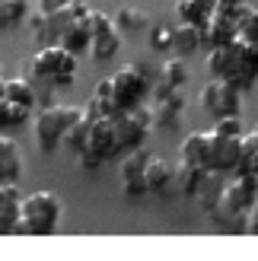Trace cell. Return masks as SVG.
I'll list each match as a JSON object with an SVG mask.
<instances>
[{"instance_id": "3", "label": "cell", "mask_w": 258, "mask_h": 261, "mask_svg": "<svg viewBox=\"0 0 258 261\" xmlns=\"http://www.w3.org/2000/svg\"><path fill=\"white\" fill-rule=\"evenodd\" d=\"M80 118H83V109H76V106H58V102L45 106L42 112L35 115V121H32L38 150H42L45 156H51L55 150H61L67 130L80 121Z\"/></svg>"}, {"instance_id": "32", "label": "cell", "mask_w": 258, "mask_h": 261, "mask_svg": "<svg viewBox=\"0 0 258 261\" xmlns=\"http://www.w3.org/2000/svg\"><path fill=\"white\" fill-rule=\"evenodd\" d=\"M246 232H255V236H258V201L252 204V211L246 214Z\"/></svg>"}, {"instance_id": "29", "label": "cell", "mask_w": 258, "mask_h": 261, "mask_svg": "<svg viewBox=\"0 0 258 261\" xmlns=\"http://www.w3.org/2000/svg\"><path fill=\"white\" fill-rule=\"evenodd\" d=\"M150 45H153V51H169L172 48V25H157L150 32Z\"/></svg>"}, {"instance_id": "22", "label": "cell", "mask_w": 258, "mask_h": 261, "mask_svg": "<svg viewBox=\"0 0 258 261\" xmlns=\"http://www.w3.org/2000/svg\"><path fill=\"white\" fill-rule=\"evenodd\" d=\"M233 67H236V61H233V51H229V45L211 48V51H208V73H211V76L229 80V76H233Z\"/></svg>"}, {"instance_id": "26", "label": "cell", "mask_w": 258, "mask_h": 261, "mask_svg": "<svg viewBox=\"0 0 258 261\" xmlns=\"http://www.w3.org/2000/svg\"><path fill=\"white\" fill-rule=\"evenodd\" d=\"M160 80L172 83L175 89H182V86H185V80H188V67L182 64V55H178V58H169V61H163V64H160Z\"/></svg>"}, {"instance_id": "27", "label": "cell", "mask_w": 258, "mask_h": 261, "mask_svg": "<svg viewBox=\"0 0 258 261\" xmlns=\"http://www.w3.org/2000/svg\"><path fill=\"white\" fill-rule=\"evenodd\" d=\"M89 130H93V121L89 118H80L70 130H67V137H64V147H70L73 153H80L86 147V140H89Z\"/></svg>"}, {"instance_id": "30", "label": "cell", "mask_w": 258, "mask_h": 261, "mask_svg": "<svg viewBox=\"0 0 258 261\" xmlns=\"http://www.w3.org/2000/svg\"><path fill=\"white\" fill-rule=\"evenodd\" d=\"M239 35L249 38V42H258V10H255V7H249V13L242 16V22H239Z\"/></svg>"}, {"instance_id": "10", "label": "cell", "mask_w": 258, "mask_h": 261, "mask_svg": "<svg viewBox=\"0 0 258 261\" xmlns=\"http://www.w3.org/2000/svg\"><path fill=\"white\" fill-rule=\"evenodd\" d=\"M22 198H25V194L19 191L16 181L0 185V236L16 232V226H19V211H22Z\"/></svg>"}, {"instance_id": "7", "label": "cell", "mask_w": 258, "mask_h": 261, "mask_svg": "<svg viewBox=\"0 0 258 261\" xmlns=\"http://www.w3.org/2000/svg\"><path fill=\"white\" fill-rule=\"evenodd\" d=\"M147 163H150V153L144 147H137L124 156L121 163V188L127 198H144L150 194V185H147Z\"/></svg>"}, {"instance_id": "13", "label": "cell", "mask_w": 258, "mask_h": 261, "mask_svg": "<svg viewBox=\"0 0 258 261\" xmlns=\"http://www.w3.org/2000/svg\"><path fill=\"white\" fill-rule=\"evenodd\" d=\"M22 175V156H19V143L13 137H0V185L19 181Z\"/></svg>"}, {"instance_id": "5", "label": "cell", "mask_w": 258, "mask_h": 261, "mask_svg": "<svg viewBox=\"0 0 258 261\" xmlns=\"http://www.w3.org/2000/svg\"><path fill=\"white\" fill-rule=\"evenodd\" d=\"M76 67H80V55L67 51L64 45H45V48H38L35 58H32V73L38 80L58 86V89L73 86Z\"/></svg>"}, {"instance_id": "16", "label": "cell", "mask_w": 258, "mask_h": 261, "mask_svg": "<svg viewBox=\"0 0 258 261\" xmlns=\"http://www.w3.org/2000/svg\"><path fill=\"white\" fill-rule=\"evenodd\" d=\"M211 169H201V166H191V163H182L175 172V181H178V191L185 198H198L201 188H204V178H208Z\"/></svg>"}, {"instance_id": "21", "label": "cell", "mask_w": 258, "mask_h": 261, "mask_svg": "<svg viewBox=\"0 0 258 261\" xmlns=\"http://www.w3.org/2000/svg\"><path fill=\"white\" fill-rule=\"evenodd\" d=\"M172 178H175V169L166 163L163 156H150V163H147V185H150V191L169 188Z\"/></svg>"}, {"instance_id": "34", "label": "cell", "mask_w": 258, "mask_h": 261, "mask_svg": "<svg viewBox=\"0 0 258 261\" xmlns=\"http://www.w3.org/2000/svg\"><path fill=\"white\" fill-rule=\"evenodd\" d=\"M220 7H226V4H249V0H217Z\"/></svg>"}, {"instance_id": "2", "label": "cell", "mask_w": 258, "mask_h": 261, "mask_svg": "<svg viewBox=\"0 0 258 261\" xmlns=\"http://www.w3.org/2000/svg\"><path fill=\"white\" fill-rule=\"evenodd\" d=\"M64 204L55 191H32L22 198V211H19V226L16 232H25V236H55L58 223H61Z\"/></svg>"}, {"instance_id": "19", "label": "cell", "mask_w": 258, "mask_h": 261, "mask_svg": "<svg viewBox=\"0 0 258 261\" xmlns=\"http://www.w3.org/2000/svg\"><path fill=\"white\" fill-rule=\"evenodd\" d=\"M61 45L73 51V55H89V48H93V32H89L86 22H70L67 32L61 35Z\"/></svg>"}, {"instance_id": "1", "label": "cell", "mask_w": 258, "mask_h": 261, "mask_svg": "<svg viewBox=\"0 0 258 261\" xmlns=\"http://www.w3.org/2000/svg\"><path fill=\"white\" fill-rule=\"evenodd\" d=\"M160 80V67H150L147 61L124 64L112 73V102L115 112H134L140 102H147L153 83Z\"/></svg>"}, {"instance_id": "33", "label": "cell", "mask_w": 258, "mask_h": 261, "mask_svg": "<svg viewBox=\"0 0 258 261\" xmlns=\"http://www.w3.org/2000/svg\"><path fill=\"white\" fill-rule=\"evenodd\" d=\"M0 99H7V80L0 76Z\"/></svg>"}, {"instance_id": "28", "label": "cell", "mask_w": 258, "mask_h": 261, "mask_svg": "<svg viewBox=\"0 0 258 261\" xmlns=\"http://www.w3.org/2000/svg\"><path fill=\"white\" fill-rule=\"evenodd\" d=\"M214 130H217V134H223V137H242V134H246L239 115H223V118H217Z\"/></svg>"}, {"instance_id": "15", "label": "cell", "mask_w": 258, "mask_h": 261, "mask_svg": "<svg viewBox=\"0 0 258 261\" xmlns=\"http://www.w3.org/2000/svg\"><path fill=\"white\" fill-rule=\"evenodd\" d=\"M217 0H178L175 4V16L182 22H198V25H208V19L217 13Z\"/></svg>"}, {"instance_id": "18", "label": "cell", "mask_w": 258, "mask_h": 261, "mask_svg": "<svg viewBox=\"0 0 258 261\" xmlns=\"http://www.w3.org/2000/svg\"><path fill=\"white\" fill-rule=\"evenodd\" d=\"M153 106H157V127H172L178 118H182V112H185V96L175 89L172 96L157 99Z\"/></svg>"}, {"instance_id": "11", "label": "cell", "mask_w": 258, "mask_h": 261, "mask_svg": "<svg viewBox=\"0 0 258 261\" xmlns=\"http://www.w3.org/2000/svg\"><path fill=\"white\" fill-rule=\"evenodd\" d=\"M204 35H208V45L211 48L233 45V38H239V22L229 16V13H223L220 7H217V13L208 19V25H204Z\"/></svg>"}, {"instance_id": "12", "label": "cell", "mask_w": 258, "mask_h": 261, "mask_svg": "<svg viewBox=\"0 0 258 261\" xmlns=\"http://www.w3.org/2000/svg\"><path fill=\"white\" fill-rule=\"evenodd\" d=\"M178 150H182V163L211 169V130H191Z\"/></svg>"}, {"instance_id": "20", "label": "cell", "mask_w": 258, "mask_h": 261, "mask_svg": "<svg viewBox=\"0 0 258 261\" xmlns=\"http://www.w3.org/2000/svg\"><path fill=\"white\" fill-rule=\"evenodd\" d=\"M29 0H0V29H16L19 22L29 19Z\"/></svg>"}, {"instance_id": "6", "label": "cell", "mask_w": 258, "mask_h": 261, "mask_svg": "<svg viewBox=\"0 0 258 261\" xmlns=\"http://www.w3.org/2000/svg\"><path fill=\"white\" fill-rule=\"evenodd\" d=\"M201 106L204 112H211L214 118H223V115H242V89L233 80H214L201 89Z\"/></svg>"}, {"instance_id": "9", "label": "cell", "mask_w": 258, "mask_h": 261, "mask_svg": "<svg viewBox=\"0 0 258 261\" xmlns=\"http://www.w3.org/2000/svg\"><path fill=\"white\" fill-rule=\"evenodd\" d=\"M112 124H115V137H118L121 153H131L137 147H144L147 137H150V127L140 124L134 118V112H115L112 115Z\"/></svg>"}, {"instance_id": "17", "label": "cell", "mask_w": 258, "mask_h": 261, "mask_svg": "<svg viewBox=\"0 0 258 261\" xmlns=\"http://www.w3.org/2000/svg\"><path fill=\"white\" fill-rule=\"evenodd\" d=\"M118 51H121V29L118 25L109 29V32H102V35H93V48H89L93 61L106 64V61H112L115 55H118Z\"/></svg>"}, {"instance_id": "23", "label": "cell", "mask_w": 258, "mask_h": 261, "mask_svg": "<svg viewBox=\"0 0 258 261\" xmlns=\"http://www.w3.org/2000/svg\"><path fill=\"white\" fill-rule=\"evenodd\" d=\"M115 25H118L121 32H140V29L150 25V16L144 10H137V7H121L115 13Z\"/></svg>"}, {"instance_id": "31", "label": "cell", "mask_w": 258, "mask_h": 261, "mask_svg": "<svg viewBox=\"0 0 258 261\" xmlns=\"http://www.w3.org/2000/svg\"><path fill=\"white\" fill-rule=\"evenodd\" d=\"M70 4H73V0H38V10H42V13H55V10H64Z\"/></svg>"}, {"instance_id": "14", "label": "cell", "mask_w": 258, "mask_h": 261, "mask_svg": "<svg viewBox=\"0 0 258 261\" xmlns=\"http://www.w3.org/2000/svg\"><path fill=\"white\" fill-rule=\"evenodd\" d=\"M201 45H208V35H204V25L198 22H182L172 25V48L178 55H191V51H198Z\"/></svg>"}, {"instance_id": "24", "label": "cell", "mask_w": 258, "mask_h": 261, "mask_svg": "<svg viewBox=\"0 0 258 261\" xmlns=\"http://www.w3.org/2000/svg\"><path fill=\"white\" fill-rule=\"evenodd\" d=\"M236 172H258V127L242 134V160Z\"/></svg>"}, {"instance_id": "25", "label": "cell", "mask_w": 258, "mask_h": 261, "mask_svg": "<svg viewBox=\"0 0 258 261\" xmlns=\"http://www.w3.org/2000/svg\"><path fill=\"white\" fill-rule=\"evenodd\" d=\"M7 99H10V102H19V106L35 109V89H32L29 80H22V76H13V80H7Z\"/></svg>"}, {"instance_id": "8", "label": "cell", "mask_w": 258, "mask_h": 261, "mask_svg": "<svg viewBox=\"0 0 258 261\" xmlns=\"http://www.w3.org/2000/svg\"><path fill=\"white\" fill-rule=\"evenodd\" d=\"M242 160V137H223L211 127V172L233 175Z\"/></svg>"}, {"instance_id": "4", "label": "cell", "mask_w": 258, "mask_h": 261, "mask_svg": "<svg viewBox=\"0 0 258 261\" xmlns=\"http://www.w3.org/2000/svg\"><path fill=\"white\" fill-rule=\"evenodd\" d=\"M258 201V172H233V178L223 185L220 204L211 211L217 223H229V220H246L252 204Z\"/></svg>"}]
</instances>
